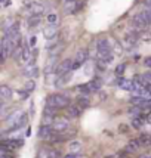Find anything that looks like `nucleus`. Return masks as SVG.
<instances>
[{"instance_id":"1","label":"nucleus","mask_w":151,"mask_h":158,"mask_svg":"<svg viewBox=\"0 0 151 158\" xmlns=\"http://www.w3.org/2000/svg\"><path fill=\"white\" fill-rule=\"evenodd\" d=\"M46 105H50V106H55L58 110L61 108H67L70 105V99L65 95H50L46 101Z\"/></svg>"},{"instance_id":"2","label":"nucleus","mask_w":151,"mask_h":158,"mask_svg":"<svg viewBox=\"0 0 151 158\" xmlns=\"http://www.w3.org/2000/svg\"><path fill=\"white\" fill-rule=\"evenodd\" d=\"M15 50V44L11 41V39L5 35L2 39V62H5L7 59V56L12 55V52Z\"/></svg>"},{"instance_id":"3","label":"nucleus","mask_w":151,"mask_h":158,"mask_svg":"<svg viewBox=\"0 0 151 158\" xmlns=\"http://www.w3.org/2000/svg\"><path fill=\"white\" fill-rule=\"evenodd\" d=\"M73 64H74V61H71V59H64L62 62H59L55 68L56 77L65 76V74L71 73V71H73Z\"/></svg>"},{"instance_id":"4","label":"nucleus","mask_w":151,"mask_h":158,"mask_svg":"<svg viewBox=\"0 0 151 158\" xmlns=\"http://www.w3.org/2000/svg\"><path fill=\"white\" fill-rule=\"evenodd\" d=\"M25 112L22 110H15V111H12L9 115H7L6 118H5V124H6V127L7 129H12L14 126H16L18 124V121L21 120V117L24 115Z\"/></svg>"},{"instance_id":"5","label":"nucleus","mask_w":151,"mask_h":158,"mask_svg":"<svg viewBox=\"0 0 151 158\" xmlns=\"http://www.w3.org/2000/svg\"><path fill=\"white\" fill-rule=\"evenodd\" d=\"M132 24H133V27L136 28V30H144V28L148 25V21H147V18L144 16L142 12H139V14L133 15V18H132Z\"/></svg>"},{"instance_id":"6","label":"nucleus","mask_w":151,"mask_h":158,"mask_svg":"<svg viewBox=\"0 0 151 158\" xmlns=\"http://www.w3.org/2000/svg\"><path fill=\"white\" fill-rule=\"evenodd\" d=\"M22 76L28 78H37L39 77V67L36 64H27L22 68Z\"/></svg>"},{"instance_id":"7","label":"nucleus","mask_w":151,"mask_h":158,"mask_svg":"<svg viewBox=\"0 0 151 158\" xmlns=\"http://www.w3.org/2000/svg\"><path fill=\"white\" fill-rule=\"evenodd\" d=\"M43 35H45L46 40H54L58 35V27L55 24H48L46 27L43 28Z\"/></svg>"},{"instance_id":"8","label":"nucleus","mask_w":151,"mask_h":158,"mask_svg":"<svg viewBox=\"0 0 151 158\" xmlns=\"http://www.w3.org/2000/svg\"><path fill=\"white\" fill-rule=\"evenodd\" d=\"M25 6L30 9V12L33 15H39V16H40V15L45 14V6L40 5V3H37V2H33V3H31L30 0H27V2H25Z\"/></svg>"},{"instance_id":"9","label":"nucleus","mask_w":151,"mask_h":158,"mask_svg":"<svg viewBox=\"0 0 151 158\" xmlns=\"http://www.w3.org/2000/svg\"><path fill=\"white\" fill-rule=\"evenodd\" d=\"M117 86H119L120 89L127 90V92H133V90H135L133 80H127V78H123V77H119V78H117Z\"/></svg>"},{"instance_id":"10","label":"nucleus","mask_w":151,"mask_h":158,"mask_svg":"<svg viewBox=\"0 0 151 158\" xmlns=\"http://www.w3.org/2000/svg\"><path fill=\"white\" fill-rule=\"evenodd\" d=\"M54 131H64L68 129V121L65 118H55V121L52 123Z\"/></svg>"},{"instance_id":"11","label":"nucleus","mask_w":151,"mask_h":158,"mask_svg":"<svg viewBox=\"0 0 151 158\" xmlns=\"http://www.w3.org/2000/svg\"><path fill=\"white\" fill-rule=\"evenodd\" d=\"M52 135H54L52 126H45V124H41L40 129H39V133H37V136L40 139H50Z\"/></svg>"},{"instance_id":"12","label":"nucleus","mask_w":151,"mask_h":158,"mask_svg":"<svg viewBox=\"0 0 151 158\" xmlns=\"http://www.w3.org/2000/svg\"><path fill=\"white\" fill-rule=\"evenodd\" d=\"M96 49H98V52H111L113 50L108 39H99L96 41Z\"/></svg>"},{"instance_id":"13","label":"nucleus","mask_w":151,"mask_h":158,"mask_svg":"<svg viewBox=\"0 0 151 158\" xmlns=\"http://www.w3.org/2000/svg\"><path fill=\"white\" fill-rule=\"evenodd\" d=\"M12 95H14V92H12V89L9 86H6V84H2L0 86V99L2 101L12 99Z\"/></svg>"},{"instance_id":"14","label":"nucleus","mask_w":151,"mask_h":158,"mask_svg":"<svg viewBox=\"0 0 151 158\" xmlns=\"http://www.w3.org/2000/svg\"><path fill=\"white\" fill-rule=\"evenodd\" d=\"M22 145H24V139H9L2 142V146L5 148H21Z\"/></svg>"},{"instance_id":"15","label":"nucleus","mask_w":151,"mask_h":158,"mask_svg":"<svg viewBox=\"0 0 151 158\" xmlns=\"http://www.w3.org/2000/svg\"><path fill=\"white\" fill-rule=\"evenodd\" d=\"M88 58H89V52H88V49H80V50H77V53H76V61L77 62L84 64V62L88 61Z\"/></svg>"},{"instance_id":"16","label":"nucleus","mask_w":151,"mask_h":158,"mask_svg":"<svg viewBox=\"0 0 151 158\" xmlns=\"http://www.w3.org/2000/svg\"><path fill=\"white\" fill-rule=\"evenodd\" d=\"M88 86H89L90 92H99V90H101V86H102V81H101L99 78H92V80L88 83Z\"/></svg>"},{"instance_id":"17","label":"nucleus","mask_w":151,"mask_h":158,"mask_svg":"<svg viewBox=\"0 0 151 158\" xmlns=\"http://www.w3.org/2000/svg\"><path fill=\"white\" fill-rule=\"evenodd\" d=\"M141 146H142V143H141V140H139V139H132L131 142L127 143V148H126V151L135 152V151H138V149H139Z\"/></svg>"},{"instance_id":"18","label":"nucleus","mask_w":151,"mask_h":158,"mask_svg":"<svg viewBox=\"0 0 151 158\" xmlns=\"http://www.w3.org/2000/svg\"><path fill=\"white\" fill-rule=\"evenodd\" d=\"M39 24H40V16H39V15H33V14H31L27 18V25L30 28H36Z\"/></svg>"},{"instance_id":"19","label":"nucleus","mask_w":151,"mask_h":158,"mask_svg":"<svg viewBox=\"0 0 151 158\" xmlns=\"http://www.w3.org/2000/svg\"><path fill=\"white\" fill-rule=\"evenodd\" d=\"M131 124H132V127H135V129L139 130V129H142V126L145 124V121H144V118L141 117V115H136V117L132 118Z\"/></svg>"},{"instance_id":"20","label":"nucleus","mask_w":151,"mask_h":158,"mask_svg":"<svg viewBox=\"0 0 151 158\" xmlns=\"http://www.w3.org/2000/svg\"><path fill=\"white\" fill-rule=\"evenodd\" d=\"M68 148H70V152H76V154H79V152L82 151L83 143L82 142H79V140H73V142H70Z\"/></svg>"},{"instance_id":"21","label":"nucleus","mask_w":151,"mask_h":158,"mask_svg":"<svg viewBox=\"0 0 151 158\" xmlns=\"http://www.w3.org/2000/svg\"><path fill=\"white\" fill-rule=\"evenodd\" d=\"M80 112H82V106H70L68 110H67V114L71 118H77L80 115Z\"/></svg>"},{"instance_id":"22","label":"nucleus","mask_w":151,"mask_h":158,"mask_svg":"<svg viewBox=\"0 0 151 158\" xmlns=\"http://www.w3.org/2000/svg\"><path fill=\"white\" fill-rule=\"evenodd\" d=\"M77 103H79V106H82V108H88V106H90V101L86 95H80V96L77 98Z\"/></svg>"},{"instance_id":"23","label":"nucleus","mask_w":151,"mask_h":158,"mask_svg":"<svg viewBox=\"0 0 151 158\" xmlns=\"http://www.w3.org/2000/svg\"><path fill=\"white\" fill-rule=\"evenodd\" d=\"M76 10H77V3H76V0L65 3V12H67V14H74Z\"/></svg>"},{"instance_id":"24","label":"nucleus","mask_w":151,"mask_h":158,"mask_svg":"<svg viewBox=\"0 0 151 158\" xmlns=\"http://www.w3.org/2000/svg\"><path fill=\"white\" fill-rule=\"evenodd\" d=\"M36 86H37V84H36V81L33 80V78H30V80L24 84V90H27L28 93H31L33 90H36Z\"/></svg>"},{"instance_id":"25","label":"nucleus","mask_w":151,"mask_h":158,"mask_svg":"<svg viewBox=\"0 0 151 158\" xmlns=\"http://www.w3.org/2000/svg\"><path fill=\"white\" fill-rule=\"evenodd\" d=\"M22 52H24V48H22V44L16 46V48H15V50L12 52V58H14V59H21V56H22Z\"/></svg>"},{"instance_id":"26","label":"nucleus","mask_w":151,"mask_h":158,"mask_svg":"<svg viewBox=\"0 0 151 158\" xmlns=\"http://www.w3.org/2000/svg\"><path fill=\"white\" fill-rule=\"evenodd\" d=\"M55 121V118H54V115H49V114H45L43 115V123L45 126H52V123Z\"/></svg>"},{"instance_id":"27","label":"nucleus","mask_w":151,"mask_h":158,"mask_svg":"<svg viewBox=\"0 0 151 158\" xmlns=\"http://www.w3.org/2000/svg\"><path fill=\"white\" fill-rule=\"evenodd\" d=\"M77 90H79L80 93H83V95H86V96L90 93V89L88 84H79V86H77Z\"/></svg>"},{"instance_id":"28","label":"nucleus","mask_w":151,"mask_h":158,"mask_svg":"<svg viewBox=\"0 0 151 158\" xmlns=\"http://www.w3.org/2000/svg\"><path fill=\"white\" fill-rule=\"evenodd\" d=\"M124 69H126V64H119V65L116 67V74H117V77H122V76H123Z\"/></svg>"},{"instance_id":"29","label":"nucleus","mask_w":151,"mask_h":158,"mask_svg":"<svg viewBox=\"0 0 151 158\" xmlns=\"http://www.w3.org/2000/svg\"><path fill=\"white\" fill-rule=\"evenodd\" d=\"M46 19H48V24H56V21H58V15L54 14V12H50V14H48Z\"/></svg>"},{"instance_id":"30","label":"nucleus","mask_w":151,"mask_h":158,"mask_svg":"<svg viewBox=\"0 0 151 158\" xmlns=\"http://www.w3.org/2000/svg\"><path fill=\"white\" fill-rule=\"evenodd\" d=\"M15 95L18 96L16 99H27L30 93H28L27 90H24V89H22V90H18V92H15Z\"/></svg>"},{"instance_id":"31","label":"nucleus","mask_w":151,"mask_h":158,"mask_svg":"<svg viewBox=\"0 0 151 158\" xmlns=\"http://www.w3.org/2000/svg\"><path fill=\"white\" fill-rule=\"evenodd\" d=\"M49 155H50V154H49V151H48V149H43V148H41V149H39V152H37V158H50Z\"/></svg>"},{"instance_id":"32","label":"nucleus","mask_w":151,"mask_h":158,"mask_svg":"<svg viewBox=\"0 0 151 158\" xmlns=\"http://www.w3.org/2000/svg\"><path fill=\"white\" fill-rule=\"evenodd\" d=\"M28 44H30L31 48H36V44H37V35H31V37H30V41H28Z\"/></svg>"},{"instance_id":"33","label":"nucleus","mask_w":151,"mask_h":158,"mask_svg":"<svg viewBox=\"0 0 151 158\" xmlns=\"http://www.w3.org/2000/svg\"><path fill=\"white\" fill-rule=\"evenodd\" d=\"M142 77H144V80H147L148 83H151V71H145V73H142Z\"/></svg>"},{"instance_id":"34","label":"nucleus","mask_w":151,"mask_h":158,"mask_svg":"<svg viewBox=\"0 0 151 158\" xmlns=\"http://www.w3.org/2000/svg\"><path fill=\"white\" fill-rule=\"evenodd\" d=\"M64 158H82V155H80V154H76V152H70V154H67Z\"/></svg>"},{"instance_id":"35","label":"nucleus","mask_w":151,"mask_h":158,"mask_svg":"<svg viewBox=\"0 0 151 158\" xmlns=\"http://www.w3.org/2000/svg\"><path fill=\"white\" fill-rule=\"evenodd\" d=\"M141 39H142L144 41H150L151 40V34L150 33H142V34H141Z\"/></svg>"},{"instance_id":"36","label":"nucleus","mask_w":151,"mask_h":158,"mask_svg":"<svg viewBox=\"0 0 151 158\" xmlns=\"http://www.w3.org/2000/svg\"><path fill=\"white\" fill-rule=\"evenodd\" d=\"M142 64H144L147 68H151V56H147V58L144 59V62H142Z\"/></svg>"},{"instance_id":"37","label":"nucleus","mask_w":151,"mask_h":158,"mask_svg":"<svg viewBox=\"0 0 151 158\" xmlns=\"http://www.w3.org/2000/svg\"><path fill=\"white\" fill-rule=\"evenodd\" d=\"M127 130H129V127H127L126 124H120V126H119V131H120V133H126Z\"/></svg>"},{"instance_id":"38","label":"nucleus","mask_w":151,"mask_h":158,"mask_svg":"<svg viewBox=\"0 0 151 158\" xmlns=\"http://www.w3.org/2000/svg\"><path fill=\"white\" fill-rule=\"evenodd\" d=\"M114 52L119 53V55H122V53H123V48H122L120 44H116V46H114Z\"/></svg>"},{"instance_id":"39","label":"nucleus","mask_w":151,"mask_h":158,"mask_svg":"<svg viewBox=\"0 0 151 158\" xmlns=\"http://www.w3.org/2000/svg\"><path fill=\"white\" fill-rule=\"evenodd\" d=\"M83 64H80V62H77V61H74V64H73V71H76V69H79L80 67H82Z\"/></svg>"},{"instance_id":"40","label":"nucleus","mask_w":151,"mask_h":158,"mask_svg":"<svg viewBox=\"0 0 151 158\" xmlns=\"http://www.w3.org/2000/svg\"><path fill=\"white\" fill-rule=\"evenodd\" d=\"M31 52H33V58H37V55H39V49L33 48V50H31Z\"/></svg>"},{"instance_id":"41","label":"nucleus","mask_w":151,"mask_h":158,"mask_svg":"<svg viewBox=\"0 0 151 158\" xmlns=\"http://www.w3.org/2000/svg\"><path fill=\"white\" fill-rule=\"evenodd\" d=\"M9 5H11V2H9V0H6V2L3 3V6H9Z\"/></svg>"},{"instance_id":"42","label":"nucleus","mask_w":151,"mask_h":158,"mask_svg":"<svg viewBox=\"0 0 151 158\" xmlns=\"http://www.w3.org/2000/svg\"><path fill=\"white\" fill-rule=\"evenodd\" d=\"M30 135H31V129L28 127V129H27V136H30Z\"/></svg>"},{"instance_id":"43","label":"nucleus","mask_w":151,"mask_h":158,"mask_svg":"<svg viewBox=\"0 0 151 158\" xmlns=\"http://www.w3.org/2000/svg\"><path fill=\"white\" fill-rule=\"evenodd\" d=\"M105 158H119L117 155H108V157H105Z\"/></svg>"},{"instance_id":"44","label":"nucleus","mask_w":151,"mask_h":158,"mask_svg":"<svg viewBox=\"0 0 151 158\" xmlns=\"http://www.w3.org/2000/svg\"><path fill=\"white\" fill-rule=\"evenodd\" d=\"M141 158H151V157H141Z\"/></svg>"},{"instance_id":"45","label":"nucleus","mask_w":151,"mask_h":158,"mask_svg":"<svg viewBox=\"0 0 151 158\" xmlns=\"http://www.w3.org/2000/svg\"><path fill=\"white\" fill-rule=\"evenodd\" d=\"M148 90H150V92H151V86H150V87H148Z\"/></svg>"},{"instance_id":"46","label":"nucleus","mask_w":151,"mask_h":158,"mask_svg":"<svg viewBox=\"0 0 151 158\" xmlns=\"http://www.w3.org/2000/svg\"><path fill=\"white\" fill-rule=\"evenodd\" d=\"M65 2H73V0H65Z\"/></svg>"},{"instance_id":"47","label":"nucleus","mask_w":151,"mask_h":158,"mask_svg":"<svg viewBox=\"0 0 151 158\" xmlns=\"http://www.w3.org/2000/svg\"><path fill=\"white\" fill-rule=\"evenodd\" d=\"M2 2H3V3H5V2H6V0H2Z\"/></svg>"}]
</instances>
